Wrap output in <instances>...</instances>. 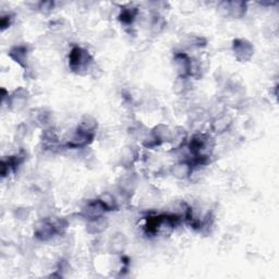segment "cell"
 Listing matches in <instances>:
<instances>
[{
    "instance_id": "ba28073f",
    "label": "cell",
    "mask_w": 279,
    "mask_h": 279,
    "mask_svg": "<svg viewBox=\"0 0 279 279\" xmlns=\"http://www.w3.org/2000/svg\"><path fill=\"white\" fill-rule=\"evenodd\" d=\"M192 172V164L189 160H180L170 168V174L177 179H187Z\"/></svg>"
},
{
    "instance_id": "30bf717a",
    "label": "cell",
    "mask_w": 279,
    "mask_h": 279,
    "mask_svg": "<svg viewBox=\"0 0 279 279\" xmlns=\"http://www.w3.org/2000/svg\"><path fill=\"white\" fill-rule=\"evenodd\" d=\"M138 182L139 179L136 174H128L127 175H123V177L120 179L119 190L128 193V194H131V193L137 189Z\"/></svg>"
},
{
    "instance_id": "ac0fdd59",
    "label": "cell",
    "mask_w": 279,
    "mask_h": 279,
    "mask_svg": "<svg viewBox=\"0 0 279 279\" xmlns=\"http://www.w3.org/2000/svg\"><path fill=\"white\" fill-rule=\"evenodd\" d=\"M103 204L106 206L107 210H111L117 208V201L115 199V196L110 194V193H105V194H103L100 199Z\"/></svg>"
},
{
    "instance_id": "44dd1931",
    "label": "cell",
    "mask_w": 279,
    "mask_h": 279,
    "mask_svg": "<svg viewBox=\"0 0 279 279\" xmlns=\"http://www.w3.org/2000/svg\"><path fill=\"white\" fill-rule=\"evenodd\" d=\"M209 112H210L211 116H214V118H216V117H218L220 115H224L225 114L224 103H222V102L214 103V104L211 105V107H210Z\"/></svg>"
},
{
    "instance_id": "4fadbf2b",
    "label": "cell",
    "mask_w": 279,
    "mask_h": 279,
    "mask_svg": "<svg viewBox=\"0 0 279 279\" xmlns=\"http://www.w3.org/2000/svg\"><path fill=\"white\" fill-rule=\"evenodd\" d=\"M172 133L173 131L169 129L168 125H166V124L156 125L152 131L153 137L157 140V142H158L159 144L172 141Z\"/></svg>"
},
{
    "instance_id": "8992f818",
    "label": "cell",
    "mask_w": 279,
    "mask_h": 279,
    "mask_svg": "<svg viewBox=\"0 0 279 279\" xmlns=\"http://www.w3.org/2000/svg\"><path fill=\"white\" fill-rule=\"evenodd\" d=\"M128 239L122 232H116L112 235L108 242V250L112 254H120L124 251L125 246H127Z\"/></svg>"
},
{
    "instance_id": "e0dca14e",
    "label": "cell",
    "mask_w": 279,
    "mask_h": 279,
    "mask_svg": "<svg viewBox=\"0 0 279 279\" xmlns=\"http://www.w3.org/2000/svg\"><path fill=\"white\" fill-rule=\"evenodd\" d=\"M165 26V20L163 17H160L159 15H154V17L152 20V24H151V29L154 33H159L161 30L164 29Z\"/></svg>"
},
{
    "instance_id": "277c9868",
    "label": "cell",
    "mask_w": 279,
    "mask_h": 279,
    "mask_svg": "<svg viewBox=\"0 0 279 279\" xmlns=\"http://www.w3.org/2000/svg\"><path fill=\"white\" fill-rule=\"evenodd\" d=\"M58 232L57 228L55 227V225L52 223L48 222H40L36 225L34 235L36 237V239H38L40 241H48L52 239V237Z\"/></svg>"
},
{
    "instance_id": "52a82bcc",
    "label": "cell",
    "mask_w": 279,
    "mask_h": 279,
    "mask_svg": "<svg viewBox=\"0 0 279 279\" xmlns=\"http://www.w3.org/2000/svg\"><path fill=\"white\" fill-rule=\"evenodd\" d=\"M28 92L24 88H19L9 98V105H10L13 110H21L28 104Z\"/></svg>"
},
{
    "instance_id": "5b68a950",
    "label": "cell",
    "mask_w": 279,
    "mask_h": 279,
    "mask_svg": "<svg viewBox=\"0 0 279 279\" xmlns=\"http://www.w3.org/2000/svg\"><path fill=\"white\" fill-rule=\"evenodd\" d=\"M174 61L175 71L178 72L179 76H181V78H187L188 75H190L191 58H189L186 52L175 53Z\"/></svg>"
},
{
    "instance_id": "7a4b0ae2",
    "label": "cell",
    "mask_w": 279,
    "mask_h": 279,
    "mask_svg": "<svg viewBox=\"0 0 279 279\" xmlns=\"http://www.w3.org/2000/svg\"><path fill=\"white\" fill-rule=\"evenodd\" d=\"M233 52L238 60L240 62L249 61L254 53V47L249 40L244 38H237L233 40L232 45Z\"/></svg>"
},
{
    "instance_id": "9a60e30c",
    "label": "cell",
    "mask_w": 279,
    "mask_h": 279,
    "mask_svg": "<svg viewBox=\"0 0 279 279\" xmlns=\"http://www.w3.org/2000/svg\"><path fill=\"white\" fill-rule=\"evenodd\" d=\"M138 15V9L137 8H125L122 9L121 11L120 16H119V20L121 22H123L125 24H130L132 23L136 19V17Z\"/></svg>"
},
{
    "instance_id": "ffe728a7",
    "label": "cell",
    "mask_w": 279,
    "mask_h": 279,
    "mask_svg": "<svg viewBox=\"0 0 279 279\" xmlns=\"http://www.w3.org/2000/svg\"><path fill=\"white\" fill-rule=\"evenodd\" d=\"M188 89V81L187 78H181L179 76L178 80L174 84V91L177 94L184 93Z\"/></svg>"
},
{
    "instance_id": "7c38bea8",
    "label": "cell",
    "mask_w": 279,
    "mask_h": 279,
    "mask_svg": "<svg viewBox=\"0 0 279 279\" xmlns=\"http://www.w3.org/2000/svg\"><path fill=\"white\" fill-rule=\"evenodd\" d=\"M28 53L29 49L26 46H16L9 52V56L22 67H26L28 66Z\"/></svg>"
},
{
    "instance_id": "d6986e66",
    "label": "cell",
    "mask_w": 279,
    "mask_h": 279,
    "mask_svg": "<svg viewBox=\"0 0 279 279\" xmlns=\"http://www.w3.org/2000/svg\"><path fill=\"white\" fill-rule=\"evenodd\" d=\"M37 213H38L39 217L42 219H47L48 217H51V215L52 213V205L49 204L47 201H44L43 203L38 206Z\"/></svg>"
},
{
    "instance_id": "5bb4252c",
    "label": "cell",
    "mask_w": 279,
    "mask_h": 279,
    "mask_svg": "<svg viewBox=\"0 0 279 279\" xmlns=\"http://www.w3.org/2000/svg\"><path fill=\"white\" fill-rule=\"evenodd\" d=\"M246 9V3L244 1H227V16L239 19L245 15Z\"/></svg>"
},
{
    "instance_id": "9c48e42d",
    "label": "cell",
    "mask_w": 279,
    "mask_h": 279,
    "mask_svg": "<svg viewBox=\"0 0 279 279\" xmlns=\"http://www.w3.org/2000/svg\"><path fill=\"white\" fill-rule=\"evenodd\" d=\"M231 124H232L231 117L229 115L224 114L213 119V122H211L210 124V128L215 133L222 134L224 132H226L227 130L230 128Z\"/></svg>"
},
{
    "instance_id": "8fae6325",
    "label": "cell",
    "mask_w": 279,
    "mask_h": 279,
    "mask_svg": "<svg viewBox=\"0 0 279 279\" xmlns=\"http://www.w3.org/2000/svg\"><path fill=\"white\" fill-rule=\"evenodd\" d=\"M108 227V220L104 216L97 217L95 219L88 220L87 225V230L92 235H100L103 231H105Z\"/></svg>"
},
{
    "instance_id": "603a6c76",
    "label": "cell",
    "mask_w": 279,
    "mask_h": 279,
    "mask_svg": "<svg viewBox=\"0 0 279 279\" xmlns=\"http://www.w3.org/2000/svg\"><path fill=\"white\" fill-rule=\"evenodd\" d=\"M52 8H53V2L52 1H43V2H39L38 4V9L44 13L51 12Z\"/></svg>"
},
{
    "instance_id": "6da1fadb",
    "label": "cell",
    "mask_w": 279,
    "mask_h": 279,
    "mask_svg": "<svg viewBox=\"0 0 279 279\" xmlns=\"http://www.w3.org/2000/svg\"><path fill=\"white\" fill-rule=\"evenodd\" d=\"M92 57L89 55L88 52L85 51L83 48L80 47H73L70 52L69 57V64L71 69L81 73L82 70H91L92 69Z\"/></svg>"
},
{
    "instance_id": "2e32d148",
    "label": "cell",
    "mask_w": 279,
    "mask_h": 279,
    "mask_svg": "<svg viewBox=\"0 0 279 279\" xmlns=\"http://www.w3.org/2000/svg\"><path fill=\"white\" fill-rule=\"evenodd\" d=\"M96 127H97V121L95 118H94V117L89 116V115L83 117L82 121H81L80 128H82L83 130H85V131L94 133V130L96 129Z\"/></svg>"
},
{
    "instance_id": "3957f363",
    "label": "cell",
    "mask_w": 279,
    "mask_h": 279,
    "mask_svg": "<svg viewBox=\"0 0 279 279\" xmlns=\"http://www.w3.org/2000/svg\"><path fill=\"white\" fill-rule=\"evenodd\" d=\"M106 210L107 209L106 206L103 204V202L101 200H96L88 202V203L84 206L82 209V211H81V216H82L83 218L91 220L97 217H101V216L104 215Z\"/></svg>"
},
{
    "instance_id": "7402d4cb",
    "label": "cell",
    "mask_w": 279,
    "mask_h": 279,
    "mask_svg": "<svg viewBox=\"0 0 279 279\" xmlns=\"http://www.w3.org/2000/svg\"><path fill=\"white\" fill-rule=\"evenodd\" d=\"M16 218L17 219H19V220H25V219H28L29 218V216H30V209H17L16 210Z\"/></svg>"
}]
</instances>
